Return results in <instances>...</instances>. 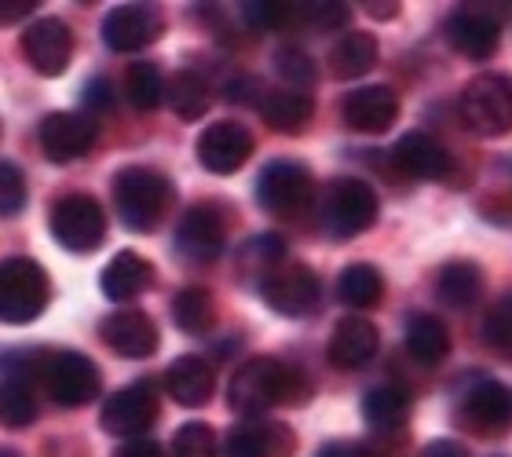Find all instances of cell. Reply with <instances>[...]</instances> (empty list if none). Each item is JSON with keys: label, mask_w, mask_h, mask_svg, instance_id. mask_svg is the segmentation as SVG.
Listing matches in <instances>:
<instances>
[{"label": "cell", "mask_w": 512, "mask_h": 457, "mask_svg": "<svg viewBox=\"0 0 512 457\" xmlns=\"http://www.w3.org/2000/svg\"><path fill=\"white\" fill-rule=\"evenodd\" d=\"M311 202H315V176L300 161H267L260 176H256V205L264 213L282 216V220H297V216L308 213Z\"/></svg>", "instance_id": "3"}, {"label": "cell", "mask_w": 512, "mask_h": 457, "mask_svg": "<svg viewBox=\"0 0 512 457\" xmlns=\"http://www.w3.org/2000/svg\"><path fill=\"white\" fill-rule=\"evenodd\" d=\"M392 165L410 180H450L454 176V158L439 139L425 132H403L392 147Z\"/></svg>", "instance_id": "19"}, {"label": "cell", "mask_w": 512, "mask_h": 457, "mask_svg": "<svg viewBox=\"0 0 512 457\" xmlns=\"http://www.w3.org/2000/svg\"><path fill=\"white\" fill-rule=\"evenodd\" d=\"M103 341L110 351H118L121 359H150L158 351V326L147 311L118 308L103 319Z\"/></svg>", "instance_id": "20"}, {"label": "cell", "mask_w": 512, "mask_h": 457, "mask_svg": "<svg viewBox=\"0 0 512 457\" xmlns=\"http://www.w3.org/2000/svg\"><path fill=\"white\" fill-rule=\"evenodd\" d=\"M114 457H165V447L154 439H128L125 447H118Z\"/></svg>", "instance_id": "43"}, {"label": "cell", "mask_w": 512, "mask_h": 457, "mask_svg": "<svg viewBox=\"0 0 512 457\" xmlns=\"http://www.w3.org/2000/svg\"><path fill=\"white\" fill-rule=\"evenodd\" d=\"M377 348H381V337H377V326L370 319H359V315H348L333 326L330 337V362L337 370H363L366 362L374 359Z\"/></svg>", "instance_id": "23"}, {"label": "cell", "mask_w": 512, "mask_h": 457, "mask_svg": "<svg viewBox=\"0 0 512 457\" xmlns=\"http://www.w3.org/2000/svg\"><path fill=\"white\" fill-rule=\"evenodd\" d=\"M33 8H37V0H4V4H0V19L4 22L26 19Z\"/></svg>", "instance_id": "45"}, {"label": "cell", "mask_w": 512, "mask_h": 457, "mask_svg": "<svg viewBox=\"0 0 512 457\" xmlns=\"http://www.w3.org/2000/svg\"><path fill=\"white\" fill-rule=\"evenodd\" d=\"M99 128L88 114H74V110H59V114H48L41 121V150L44 158L55 161V165H66V161L85 158L88 150L96 147Z\"/></svg>", "instance_id": "14"}, {"label": "cell", "mask_w": 512, "mask_h": 457, "mask_svg": "<svg viewBox=\"0 0 512 457\" xmlns=\"http://www.w3.org/2000/svg\"><path fill=\"white\" fill-rule=\"evenodd\" d=\"M377 55L381 52H377L374 33H363V30L344 33L341 41L330 48V74L341 77V81H355V77H363L374 70Z\"/></svg>", "instance_id": "27"}, {"label": "cell", "mask_w": 512, "mask_h": 457, "mask_svg": "<svg viewBox=\"0 0 512 457\" xmlns=\"http://www.w3.org/2000/svg\"><path fill=\"white\" fill-rule=\"evenodd\" d=\"M256 289H260L267 308L275 315H286V319H304V315L319 308L322 300L319 275L308 264H289V260L282 267H275Z\"/></svg>", "instance_id": "10"}, {"label": "cell", "mask_w": 512, "mask_h": 457, "mask_svg": "<svg viewBox=\"0 0 512 457\" xmlns=\"http://www.w3.org/2000/svg\"><path fill=\"white\" fill-rule=\"evenodd\" d=\"M406 351L414 355L421 366H439L450 355V333L443 326V319L417 311L406 322Z\"/></svg>", "instance_id": "28"}, {"label": "cell", "mask_w": 512, "mask_h": 457, "mask_svg": "<svg viewBox=\"0 0 512 457\" xmlns=\"http://www.w3.org/2000/svg\"><path fill=\"white\" fill-rule=\"evenodd\" d=\"M311 395L308 373L278 359L242 362L227 384V403L242 421H260L275 406H297Z\"/></svg>", "instance_id": "1"}, {"label": "cell", "mask_w": 512, "mask_h": 457, "mask_svg": "<svg viewBox=\"0 0 512 457\" xmlns=\"http://www.w3.org/2000/svg\"><path fill=\"white\" fill-rule=\"evenodd\" d=\"M377 213H381V202L370 183L352 180V176L333 180L322 202V231L337 242H348L355 234L370 231L377 224Z\"/></svg>", "instance_id": "6"}, {"label": "cell", "mask_w": 512, "mask_h": 457, "mask_svg": "<svg viewBox=\"0 0 512 457\" xmlns=\"http://www.w3.org/2000/svg\"><path fill=\"white\" fill-rule=\"evenodd\" d=\"M395 8H399V4H366V11H370V15H381V19H392Z\"/></svg>", "instance_id": "47"}, {"label": "cell", "mask_w": 512, "mask_h": 457, "mask_svg": "<svg viewBox=\"0 0 512 457\" xmlns=\"http://www.w3.org/2000/svg\"><path fill=\"white\" fill-rule=\"evenodd\" d=\"M242 19L249 30H293L297 26V4L286 0H246L242 4Z\"/></svg>", "instance_id": "36"}, {"label": "cell", "mask_w": 512, "mask_h": 457, "mask_svg": "<svg viewBox=\"0 0 512 457\" xmlns=\"http://www.w3.org/2000/svg\"><path fill=\"white\" fill-rule=\"evenodd\" d=\"M158 410V392L147 381H139L110 395L107 403H103L99 425H103L107 436H118L128 443V439H143V432L158 421Z\"/></svg>", "instance_id": "12"}, {"label": "cell", "mask_w": 512, "mask_h": 457, "mask_svg": "<svg viewBox=\"0 0 512 457\" xmlns=\"http://www.w3.org/2000/svg\"><path fill=\"white\" fill-rule=\"evenodd\" d=\"M165 388H169V395L180 406L198 410V406H205L209 399H213L216 370L209 366V359H202V355H180V359L165 370Z\"/></svg>", "instance_id": "24"}, {"label": "cell", "mask_w": 512, "mask_h": 457, "mask_svg": "<svg viewBox=\"0 0 512 457\" xmlns=\"http://www.w3.org/2000/svg\"><path fill=\"white\" fill-rule=\"evenodd\" d=\"M150 282H154V264L147 256L132 253V249H121L99 275V289L107 300H118V304H128L136 300L139 293H147Z\"/></svg>", "instance_id": "25"}, {"label": "cell", "mask_w": 512, "mask_h": 457, "mask_svg": "<svg viewBox=\"0 0 512 457\" xmlns=\"http://www.w3.org/2000/svg\"><path fill=\"white\" fill-rule=\"evenodd\" d=\"M194 150H198V161L213 176H231L253 154V132L246 125H238V121H213V125H205Z\"/></svg>", "instance_id": "17"}, {"label": "cell", "mask_w": 512, "mask_h": 457, "mask_svg": "<svg viewBox=\"0 0 512 457\" xmlns=\"http://www.w3.org/2000/svg\"><path fill=\"white\" fill-rule=\"evenodd\" d=\"M275 74L286 81V88H293V92H308L315 81H319V74H315V59H311L304 48H297V44H286V48H278L275 52Z\"/></svg>", "instance_id": "37"}, {"label": "cell", "mask_w": 512, "mask_h": 457, "mask_svg": "<svg viewBox=\"0 0 512 457\" xmlns=\"http://www.w3.org/2000/svg\"><path fill=\"white\" fill-rule=\"evenodd\" d=\"M165 103L172 107V114L183 117V121H198V117L209 110L213 103V92H209V81L194 70H180V74L169 77V92H165Z\"/></svg>", "instance_id": "31"}, {"label": "cell", "mask_w": 512, "mask_h": 457, "mask_svg": "<svg viewBox=\"0 0 512 457\" xmlns=\"http://www.w3.org/2000/svg\"><path fill=\"white\" fill-rule=\"evenodd\" d=\"M81 107L92 110V114H107L114 110V85H110L107 77H92L81 92Z\"/></svg>", "instance_id": "42"}, {"label": "cell", "mask_w": 512, "mask_h": 457, "mask_svg": "<svg viewBox=\"0 0 512 457\" xmlns=\"http://www.w3.org/2000/svg\"><path fill=\"white\" fill-rule=\"evenodd\" d=\"M352 11L337 0H315V4H297V26L293 30H315V33H337L348 26Z\"/></svg>", "instance_id": "38"}, {"label": "cell", "mask_w": 512, "mask_h": 457, "mask_svg": "<svg viewBox=\"0 0 512 457\" xmlns=\"http://www.w3.org/2000/svg\"><path fill=\"white\" fill-rule=\"evenodd\" d=\"M483 341L498 351H512V293L494 300L483 315Z\"/></svg>", "instance_id": "40"}, {"label": "cell", "mask_w": 512, "mask_h": 457, "mask_svg": "<svg viewBox=\"0 0 512 457\" xmlns=\"http://www.w3.org/2000/svg\"><path fill=\"white\" fill-rule=\"evenodd\" d=\"M176 253L187 264H216L227 253V227L216 209L194 205L176 227Z\"/></svg>", "instance_id": "16"}, {"label": "cell", "mask_w": 512, "mask_h": 457, "mask_svg": "<svg viewBox=\"0 0 512 457\" xmlns=\"http://www.w3.org/2000/svg\"><path fill=\"white\" fill-rule=\"evenodd\" d=\"M282 264H286V242H282L278 234H256V238H249V242L242 245V253H238V267H242V271H253L256 286Z\"/></svg>", "instance_id": "35"}, {"label": "cell", "mask_w": 512, "mask_h": 457, "mask_svg": "<svg viewBox=\"0 0 512 457\" xmlns=\"http://www.w3.org/2000/svg\"><path fill=\"white\" fill-rule=\"evenodd\" d=\"M341 117L352 132L381 136V132H388V128L395 125V117H399V96H395L388 85L355 88V92L344 96Z\"/></svg>", "instance_id": "22"}, {"label": "cell", "mask_w": 512, "mask_h": 457, "mask_svg": "<svg viewBox=\"0 0 512 457\" xmlns=\"http://www.w3.org/2000/svg\"><path fill=\"white\" fill-rule=\"evenodd\" d=\"M315 457H370V450L355 447V443H330V447H322Z\"/></svg>", "instance_id": "46"}, {"label": "cell", "mask_w": 512, "mask_h": 457, "mask_svg": "<svg viewBox=\"0 0 512 457\" xmlns=\"http://www.w3.org/2000/svg\"><path fill=\"white\" fill-rule=\"evenodd\" d=\"M172 457H220V439H216L213 425L187 421V425L172 436Z\"/></svg>", "instance_id": "39"}, {"label": "cell", "mask_w": 512, "mask_h": 457, "mask_svg": "<svg viewBox=\"0 0 512 457\" xmlns=\"http://www.w3.org/2000/svg\"><path fill=\"white\" fill-rule=\"evenodd\" d=\"M165 33L158 4H121L103 19V44L110 52H139Z\"/></svg>", "instance_id": "15"}, {"label": "cell", "mask_w": 512, "mask_h": 457, "mask_svg": "<svg viewBox=\"0 0 512 457\" xmlns=\"http://www.w3.org/2000/svg\"><path fill=\"white\" fill-rule=\"evenodd\" d=\"M297 450V436L293 428L282 421H242L227 432L224 454L227 457H293Z\"/></svg>", "instance_id": "21"}, {"label": "cell", "mask_w": 512, "mask_h": 457, "mask_svg": "<svg viewBox=\"0 0 512 457\" xmlns=\"http://www.w3.org/2000/svg\"><path fill=\"white\" fill-rule=\"evenodd\" d=\"M447 41L472 63H487L502 44V19L491 11V4H461L458 11H450Z\"/></svg>", "instance_id": "11"}, {"label": "cell", "mask_w": 512, "mask_h": 457, "mask_svg": "<svg viewBox=\"0 0 512 457\" xmlns=\"http://www.w3.org/2000/svg\"><path fill=\"white\" fill-rule=\"evenodd\" d=\"M461 121L476 136L498 139L512 132V81L505 74H480L461 88Z\"/></svg>", "instance_id": "5"}, {"label": "cell", "mask_w": 512, "mask_h": 457, "mask_svg": "<svg viewBox=\"0 0 512 457\" xmlns=\"http://www.w3.org/2000/svg\"><path fill=\"white\" fill-rule=\"evenodd\" d=\"M436 293L450 308H472L483 297V271L472 260H454L439 271Z\"/></svg>", "instance_id": "30"}, {"label": "cell", "mask_w": 512, "mask_h": 457, "mask_svg": "<svg viewBox=\"0 0 512 457\" xmlns=\"http://www.w3.org/2000/svg\"><path fill=\"white\" fill-rule=\"evenodd\" d=\"M172 319L183 333L191 337H205L216 326V300L205 286H187L180 289V297L172 300Z\"/></svg>", "instance_id": "32"}, {"label": "cell", "mask_w": 512, "mask_h": 457, "mask_svg": "<svg viewBox=\"0 0 512 457\" xmlns=\"http://www.w3.org/2000/svg\"><path fill=\"white\" fill-rule=\"evenodd\" d=\"M22 52L41 77H59L74 59V33L63 19H37L22 33Z\"/></svg>", "instance_id": "18"}, {"label": "cell", "mask_w": 512, "mask_h": 457, "mask_svg": "<svg viewBox=\"0 0 512 457\" xmlns=\"http://www.w3.org/2000/svg\"><path fill=\"white\" fill-rule=\"evenodd\" d=\"M4 457H19V454H15V450H4Z\"/></svg>", "instance_id": "48"}, {"label": "cell", "mask_w": 512, "mask_h": 457, "mask_svg": "<svg viewBox=\"0 0 512 457\" xmlns=\"http://www.w3.org/2000/svg\"><path fill=\"white\" fill-rule=\"evenodd\" d=\"M125 92H128V103L147 114V110H158L161 103H165L169 81L161 77V70L154 63H136V66H128Z\"/></svg>", "instance_id": "34"}, {"label": "cell", "mask_w": 512, "mask_h": 457, "mask_svg": "<svg viewBox=\"0 0 512 457\" xmlns=\"http://www.w3.org/2000/svg\"><path fill=\"white\" fill-rule=\"evenodd\" d=\"M44 359L37 351H11L4 359L0 414L8 428H26L37 417V388H44Z\"/></svg>", "instance_id": "8"}, {"label": "cell", "mask_w": 512, "mask_h": 457, "mask_svg": "<svg viewBox=\"0 0 512 457\" xmlns=\"http://www.w3.org/2000/svg\"><path fill=\"white\" fill-rule=\"evenodd\" d=\"M22 205H26V176L15 161H4L0 165V209L4 216H19Z\"/></svg>", "instance_id": "41"}, {"label": "cell", "mask_w": 512, "mask_h": 457, "mask_svg": "<svg viewBox=\"0 0 512 457\" xmlns=\"http://www.w3.org/2000/svg\"><path fill=\"white\" fill-rule=\"evenodd\" d=\"M52 286H48V271L30 256H8L0 267V315L11 326H26V322L41 319L48 308Z\"/></svg>", "instance_id": "4"}, {"label": "cell", "mask_w": 512, "mask_h": 457, "mask_svg": "<svg viewBox=\"0 0 512 457\" xmlns=\"http://www.w3.org/2000/svg\"><path fill=\"white\" fill-rule=\"evenodd\" d=\"M337 297L348 304V308H377L384 297V278L374 264H352L344 267L341 278H337Z\"/></svg>", "instance_id": "33"}, {"label": "cell", "mask_w": 512, "mask_h": 457, "mask_svg": "<svg viewBox=\"0 0 512 457\" xmlns=\"http://www.w3.org/2000/svg\"><path fill=\"white\" fill-rule=\"evenodd\" d=\"M260 114L275 132H286V136H297L304 132L315 114V99L308 92H293V88H275L260 99Z\"/></svg>", "instance_id": "26"}, {"label": "cell", "mask_w": 512, "mask_h": 457, "mask_svg": "<svg viewBox=\"0 0 512 457\" xmlns=\"http://www.w3.org/2000/svg\"><path fill=\"white\" fill-rule=\"evenodd\" d=\"M363 417L374 432H395L410 417V395L399 384H381L363 395Z\"/></svg>", "instance_id": "29"}, {"label": "cell", "mask_w": 512, "mask_h": 457, "mask_svg": "<svg viewBox=\"0 0 512 457\" xmlns=\"http://www.w3.org/2000/svg\"><path fill=\"white\" fill-rule=\"evenodd\" d=\"M458 421L472 436H502L512 421V392L502 381H476L461 395Z\"/></svg>", "instance_id": "13"}, {"label": "cell", "mask_w": 512, "mask_h": 457, "mask_svg": "<svg viewBox=\"0 0 512 457\" xmlns=\"http://www.w3.org/2000/svg\"><path fill=\"white\" fill-rule=\"evenodd\" d=\"M176 202V187L169 176L147 165H128L114 176V213L132 234L158 231Z\"/></svg>", "instance_id": "2"}, {"label": "cell", "mask_w": 512, "mask_h": 457, "mask_svg": "<svg viewBox=\"0 0 512 457\" xmlns=\"http://www.w3.org/2000/svg\"><path fill=\"white\" fill-rule=\"evenodd\" d=\"M103 392V373L81 351H55L44 359V395L59 406H88Z\"/></svg>", "instance_id": "9"}, {"label": "cell", "mask_w": 512, "mask_h": 457, "mask_svg": "<svg viewBox=\"0 0 512 457\" xmlns=\"http://www.w3.org/2000/svg\"><path fill=\"white\" fill-rule=\"evenodd\" d=\"M48 227L66 253H96L107 238V213L92 194H66L52 205Z\"/></svg>", "instance_id": "7"}, {"label": "cell", "mask_w": 512, "mask_h": 457, "mask_svg": "<svg viewBox=\"0 0 512 457\" xmlns=\"http://www.w3.org/2000/svg\"><path fill=\"white\" fill-rule=\"evenodd\" d=\"M421 457H469V454H465V447H458L454 439H432V443L421 450Z\"/></svg>", "instance_id": "44"}]
</instances>
